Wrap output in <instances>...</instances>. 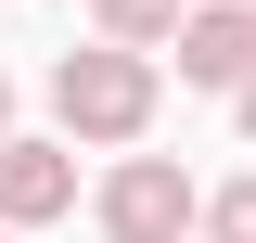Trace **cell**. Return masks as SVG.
<instances>
[{
  "instance_id": "6da1fadb",
  "label": "cell",
  "mask_w": 256,
  "mask_h": 243,
  "mask_svg": "<svg viewBox=\"0 0 256 243\" xmlns=\"http://www.w3.org/2000/svg\"><path fill=\"white\" fill-rule=\"evenodd\" d=\"M154 52H64L52 64V116H64V141H141L154 128Z\"/></svg>"
},
{
  "instance_id": "8992f818",
  "label": "cell",
  "mask_w": 256,
  "mask_h": 243,
  "mask_svg": "<svg viewBox=\"0 0 256 243\" xmlns=\"http://www.w3.org/2000/svg\"><path fill=\"white\" fill-rule=\"evenodd\" d=\"M205 243H256V180H230V192H205Z\"/></svg>"
},
{
  "instance_id": "9c48e42d",
  "label": "cell",
  "mask_w": 256,
  "mask_h": 243,
  "mask_svg": "<svg viewBox=\"0 0 256 243\" xmlns=\"http://www.w3.org/2000/svg\"><path fill=\"white\" fill-rule=\"evenodd\" d=\"M244 13H256V0H244Z\"/></svg>"
},
{
  "instance_id": "3957f363",
  "label": "cell",
  "mask_w": 256,
  "mask_h": 243,
  "mask_svg": "<svg viewBox=\"0 0 256 243\" xmlns=\"http://www.w3.org/2000/svg\"><path fill=\"white\" fill-rule=\"evenodd\" d=\"M166 52H180L192 90H244V77H256V13H244V0H192V26L166 38Z\"/></svg>"
},
{
  "instance_id": "ba28073f",
  "label": "cell",
  "mask_w": 256,
  "mask_h": 243,
  "mask_svg": "<svg viewBox=\"0 0 256 243\" xmlns=\"http://www.w3.org/2000/svg\"><path fill=\"white\" fill-rule=\"evenodd\" d=\"M0 141H13V77H0Z\"/></svg>"
},
{
  "instance_id": "52a82bcc",
  "label": "cell",
  "mask_w": 256,
  "mask_h": 243,
  "mask_svg": "<svg viewBox=\"0 0 256 243\" xmlns=\"http://www.w3.org/2000/svg\"><path fill=\"white\" fill-rule=\"evenodd\" d=\"M230 116H244V141H256V77H244V90H230Z\"/></svg>"
},
{
  "instance_id": "7a4b0ae2",
  "label": "cell",
  "mask_w": 256,
  "mask_h": 243,
  "mask_svg": "<svg viewBox=\"0 0 256 243\" xmlns=\"http://www.w3.org/2000/svg\"><path fill=\"white\" fill-rule=\"evenodd\" d=\"M90 218H102V243H180L192 218H205V192H192L166 154H128L116 180H102V205H90Z\"/></svg>"
},
{
  "instance_id": "5b68a950",
  "label": "cell",
  "mask_w": 256,
  "mask_h": 243,
  "mask_svg": "<svg viewBox=\"0 0 256 243\" xmlns=\"http://www.w3.org/2000/svg\"><path fill=\"white\" fill-rule=\"evenodd\" d=\"M192 26V0H102V52H166Z\"/></svg>"
},
{
  "instance_id": "30bf717a",
  "label": "cell",
  "mask_w": 256,
  "mask_h": 243,
  "mask_svg": "<svg viewBox=\"0 0 256 243\" xmlns=\"http://www.w3.org/2000/svg\"><path fill=\"white\" fill-rule=\"evenodd\" d=\"M0 243H13V230H0Z\"/></svg>"
},
{
  "instance_id": "277c9868",
  "label": "cell",
  "mask_w": 256,
  "mask_h": 243,
  "mask_svg": "<svg viewBox=\"0 0 256 243\" xmlns=\"http://www.w3.org/2000/svg\"><path fill=\"white\" fill-rule=\"evenodd\" d=\"M64 205H77V154L13 128V141H0V230H38V218H64Z\"/></svg>"
}]
</instances>
